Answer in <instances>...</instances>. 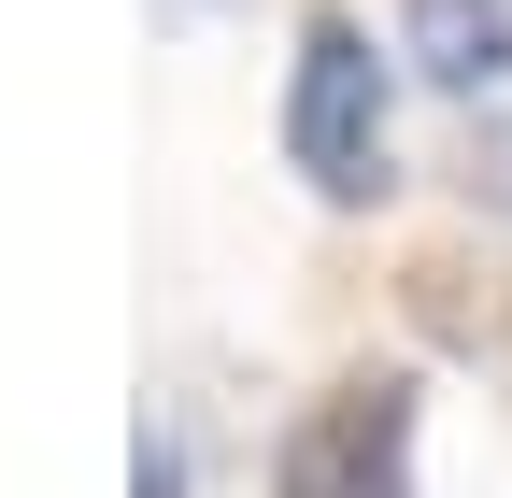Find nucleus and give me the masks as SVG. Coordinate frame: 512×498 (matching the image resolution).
Wrapping results in <instances>:
<instances>
[{"label":"nucleus","instance_id":"nucleus-1","mask_svg":"<svg viewBox=\"0 0 512 498\" xmlns=\"http://www.w3.org/2000/svg\"><path fill=\"white\" fill-rule=\"evenodd\" d=\"M285 157H299V185L313 200H384V57H370V29L356 15H313L299 29V72H285Z\"/></svg>","mask_w":512,"mask_h":498},{"label":"nucleus","instance_id":"nucleus-2","mask_svg":"<svg viewBox=\"0 0 512 498\" xmlns=\"http://www.w3.org/2000/svg\"><path fill=\"white\" fill-rule=\"evenodd\" d=\"M413 370H342L285 442H271V498H413Z\"/></svg>","mask_w":512,"mask_h":498},{"label":"nucleus","instance_id":"nucleus-3","mask_svg":"<svg viewBox=\"0 0 512 498\" xmlns=\"http://www.w3.org/2000/svg\"><path fill=\"white\" fill-rule=\"evenodd\" d=\"M399 57L456 100L512 86V0H399Z\"/></svg>","mask_w":512,"mask_h":498},{"label":"nucleus","instance_id":"nucleus-4","mask_svg":"<svg viewBox=\"0 0 512 498\" xmlns=\"http://www.w3.org/2000/svg\"><path fill=\"white\" fill-rule=\"evenodd\" d=\"M399 299H413V328H427V342H470V356H498V342H512V285H498V271H470V257H413V271H399Z\"/></svg>","mask_w":512,"mask_h":498},{"label":"nucleus","instance_id":"nucleus-5","mask_svg":"<svg viewBox=\"0 0 512 498\" xmlns=\"http://www.w3.org/2000/svg\"><path fill=\"white\" fill-rule=\"evenodd\" d=\"M456 185H470V214H498V228H512V114H470Z\"/></svg>","mask_w":512,"mask_h":498}]
</instances>
